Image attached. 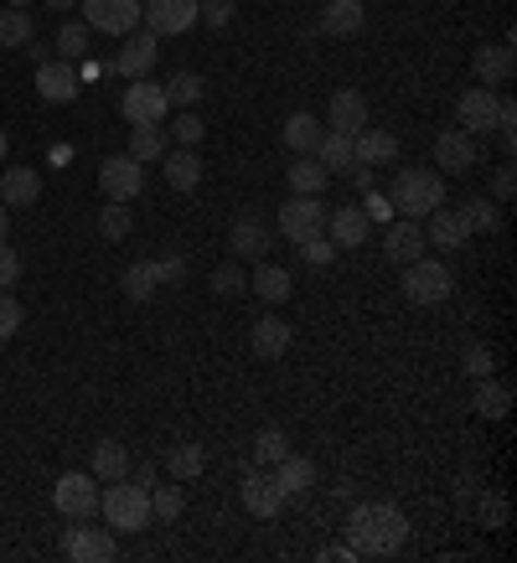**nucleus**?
I'll return each instance as SVG.
<instances>
[{
  "label": "nucleus",
  "instance_id": "17",
  "mask_svg": "<svg viewBox=\"0 0 517 563\" xmlns=\"http://www.w3.org/2000/svg\"><path fill=\"white\" fill-rule=\"evenodd\" d=\"M326 124H332L337 135H358V130H368V98H362L358 88H337L332 104H326Z\"/></svg>",
  "mask_w": 517,
  "mask_h": 563
},
{
  "label": "nucleus",
  "instance_id": "28",
  "mask_svg": "<svg viewBox=\"0 0 517 563\" xmlns=\"http://www.w3.org/2000/svg\"><path fill=\"white\" fill-rule=\"evenodd\" d=\"M481 419H507L513 414V388L502 378H477V398H471Z\"/></svg>",
  "mask_w": 517,
  "mask_h": 563
},
{
  "label": "nucleus",
  "instance_id": "38",
  "mask_svg": "<svg viewBox=\"0 0 517 563\" xmlns=\"http://www.w3.org/2000/svg\"><path fill=\"white\" fill-rule=\"evenodd\" d=\"M166 470H171L177 481H192V476H202V470H207V450H202V445H177L171 455H166Z\"/></svg>",
  "mask_w": 517,
  "mask_h": 563
},
{
  "label": "nucleus",
  "instance_id": "52",
  "mask_svg": "<svg viewBox=\"0 0 517 563\" xmlns=\"http://www.w3.org/2000/svg\"><path fill=\"white\" fill-rule=\"evenodd\" d=\"M171 135H177L181 145H192V151H197V145H202V119L197 115H181L177 124H171Z\"/></svg>",
  "mask_w": 517,
  "mask_h": 563
},
{
  "label": "nucleus",
  "instance_id": "13",
  "mask_svg": "<svg viewBox=\"0 0 517 563\" xmlns=\"http://www.w3.org/2000/svg\"><path fill=\"white\" fill-rule=\"evenodd\" d=\"M456 119L466 135H486V130H497V88H486V83H477V88H466L456 104Z\"/></svg>",
  "mask_w": 517,
  "mask_h": 563
},
{
  "label": "nucleus",
  "instance_id": "58",
  "mask_svg": "<svg viewBox=\"0 0 517 563\" xmlns=\"http://www.w3.org/2000/svg\"><path fill=\"white\" fill-rule=\"evenodd\" d=\"M11 233V213H5V202H0V238Z\"/></svg>",
  "mask_w": 517,
  "mask_h": 563
},
{
  "label": "nucleus",
  "instance_id": "23",
  "mask_svg": "<svg viewBox=\"0 0 517 563\" xmlns=\"http://www.w3.org/2000/svg\"><path fill=\"white\" fill-rule=\"evenodd\" d=\"M249 290H254L258 300H269V306H285V300L296 295V279H290V269H279V264H269V259H258Z\"/></svg>",
  "mask_w": 517,
  "mask_h": 563
},
{
  "label": "nucleus",
  "instance_id": "35",
  "mask_svg": "<svg viewBox=\"0 0 517 563\" xmlns=\"http://www.w3.org/2000/svg\"><path fill=\"white\" fill-rule=\"evenodd\" d=\"M130 156L140 160V166H151L160 156H166V124H130Z\"/></svg>",
  "mask_w": 517,
  "mask_h": 563
},
{
  "label": "nucleus",
  "instance_id": "25",
  "mask_svg": "<svg viewBox=\"0 0 517 563\" xmlns=\"http://www.w3.org/2000/svg\"><path fill=\"white\" fill-rule=\"evenodd\" d=\"M326 223H332V243H337V249H362L368 233H373V223H368L362 207H337Z\"/></svg>",
  "mask_w": 517,
  "mask_h": 563
},
{
  "label": "nucleus",
  "instance_id": "7",
  "mask_svg": "<svg viewBox=\"0 0 517 563\" xmlns=\"http://www.w3.org/2000/svg\"><path fill=\"white\" fill-rule=\"evenodd\" d=\"M145 5V32H156V37H181V32H192L197 26V11L202 0H140Z\"/></svg>",
  "mask_w": 517,
  "mask_h": 563
},
{
  "label": "nucleus",
  "instance_id": "34",
  "mask_svg": "<svg viewBox=\"0 0 517 563\" xmlns=\"http://www.w3.org/2000/svg\"><path fill=\"white\" fill-rule=\"evenodd\" d=\"M32 41H37V21H32V11L5 5V11H0V47H32Z\"/></svg>",
  "mask_w": 517,
  "mask_h": 563
},
{
  "label": "nucleus",
  "instance_id": "46",
  "mask_svg": "<svg viewBox=\"0 0 517 563\" xmlns=\"http://www.w3.org/2000/svg\"><path fill=\"white\" fill-rule=\"evenodd\" d=\"M460 217L471 223V233H492V228H497V207H492L486 196H471V202L460 207Z\"/></svg>",
  "mask_w": 517,
  "mask_h": 563
},
{
  "label": "nucleus",
  "instance_id": "32",
  "mask_svg": "<svg viewBox=\"0 0 517 563\" xmlns=\"http://www.w3.org/2000/svg\"><path fill=\"white\" fill-rule=\"evenodd\" d=\"M254 351L264 357V362H279L285 351H290V326L279 321V315H264L254 326Z\"/></svg>",
  "mask_w": 517,
  "mask_h": 563
},
{
  "label": "nucleus",
  "instance_id": "27",
  "mask_svg": "<svg viewBox=\"0 0 517 563\" xmlns=\"http://www.w3.org/2000/svg\"><path fill=\"white\" fill-rule=\"evenodd\" d=\"M228 243H233V259H264L269 253V228L258 223V217H239L233 223V233H228Z\"/></svg>",
  "mask_w": 517,
  "mask_h": 563
},
{
  "label": "nucleus",
  "instance_id": "8",
  "mask_svg": "<svg viewBox=\"0 0 517 563\" xmlns=\"http://www.w3.org/2000/svg\"><path fill=\"white\" fill-rule=\"evenodd\" d=\"M115 553H120V543H115V532H104V527L73 523L62 532V559H73V563H109Z\"/></svg>",
  "mask_w": 517,
  "mask_h": 563
},
{
  "label": "nucleus",
  "instance_id": "2",
  "mask_svg": "<svg viewBox=\"0 0 517 563\" xmlns=\"http://www.w3.org/2000/svg\"><path fill=\"white\" fill-rule=\"evenodd\" d=\"M388 207L404 217H430L435 207H445V181L430 166H404L388 187Z\"/></svg>",
  "mask_w": 517,
  "mask_h": 563
},
{
  "label": "nucleus",
  "instance_id": "15",
  "mask_svg": "<svg viewBox=\"0 0 517 563\" xmlns=\"http://www.w3.org/2000/svg\"><path fill=\"white\" fill-rule=\"evenodd\" d=\"M362 26H368L362 0H326V5H321V37L347 41V37H358Z\"/></svg>",
  "mask_w": 517,
  "mask_h": 563
},
{
  "label": "nucleus",
  "instance_id": "9",
  "mask_svg": "<svg viewBox=\"0 0 517 563\" xmlns=\"http://www.w3.org/2000/svg\"><path fill=\"white\" fill-rule=\"evenodd\" d=\"M99 187L109 202H135L140 187H145V171H140V160L124 151V156H104L99 160Z\"/></svg>",
  "mask_w": 517,
  "mask_h": 563
},
{
  "label": "nucleus",
  "instance_id": "30",
  "mask_svg": "<svg viewBox=\"0 0 517 563\" xmlns=\"http://www.w3.org/2000/svg\"><path fill=\"white\" fill-rule=\"evenodd\" d=\"M275 481L285 486V491H290V502H296V496H305V491L316 486V466H311L305 455H279V460H275Z\"/></svg>",
  "mask_w": 517,
  "mask_h": 563
},
{
  "label": "nucleus",
  "instance_id": "22",
  "mask_svg": "<svg viewBox=\"0 0 517 563\" xmlns=\"http://www.w3.org/2000/svg\"><path fill=\"white\" fill-rule=\"evenodd\" d=\"M160 171H166V181L177 187V192H197L202 187V160L192 145H181V151H166L160 156Z\"/></svg>",
  "mask_w": 517,
  "mask_h": 563
},
{
  "label": "nucleus",
  "instance_id": "33",
  "mask_svg": "<svg viewBox=\"0 0 517 563\" xmlns=\"http://www.w3.org/2000/svg\"><path fill=\"white\" fill-rule=\"evenodd\" d=\"M120 290L135 300V306H145V300H156L160 290V274H156V259H140V264H130L120 279Z\"/></svg>",
  "mask_w": 517,
  "mask_h": 563
},
{
  "label": "nucleus",
  "instance_id": "53",
  "mask_svg": "<svg viewBox=\"0 0 517 563\" xmlns=\"http://www.w3.org/2000/svg\"><path fill=\"white\" fill-rule=\"evenodd\" d=\"M477 517L486 527H502V523H507V502H502V496H486V502L477 506Z\"/></svg>",
  "mask_w": 517,
  "mask_h": 563
},
{
  "label": "nucleus",
  "instance_id": "61",
  "mask_svg": "<svg viewBox=\"0 0 517 563\" xmlns=\"http://www.w3.org/2000/svg\"><path fill=\"white\" fill-rule=\"evenodd\" d=\"M5 5H21V11H26V5H32V0H5Z\"/></svg>",
  "mask_w": 517,
  "mask_h": 563
},
{
  "label": "nucleus",
  "instance_id": "45",
  "mask_svg": "<svg viewBox=\"0 0 517 563\" xmlns=\"http://www.w3.org/2000/svg\"><path fill=\"white\" fill-rule=\"evenodd\" d=\"M460 368L471 372V378H492V372H497V357H492L486 342H471V347L460 351Z\"/></svg>",
  "mask_w": 517,
  "mask_h": 563
},
{
  "label": "nucleus",
  "instance_id": "37",
  "mask_svg": "<svg viewBox=\"0 0 517 563\" xmlns=\"http://www.w3.org/2000/svg\"><path fill=\"white\" fill-rule=\"evenodd\" d=\"M94 476H99V481H124V476H130V450H124L120 440H104V445L94 450Z\"/></svg>",
  "mask_w": 517,
  "mask_h": 563
},
{
  "label": "nucleus",
  "instance_id": "18",
  "mask_svg": "<svg viewBox=\"0 0 517 563\" xmlns=\"http://www.w3.org/2000/svg\"><path fill=\"white\" fill-rule=\"evenodd\" d=\"M79 68H73V62H41L37 68V94L47 98V104H73V98H79Z\"/></svg>",
  "mask_w": 517,
  "mask_h": 563
},
{
  "label": "nucleus",
  "instance_id": "41",
  "mask_svg": "<svg viewBox=\"0 0 517 563\" xmlns=\"http://www.w3.org/2000/svg\"><path fill=\"white\" fill-rule=\"evenodd\" d=\"M213 290H218L223 300H233V295L249 290V274L239 269V259H223L218 269H213Z\"/></svg>",
  "mask_w": 517,
  "mask_h": 563
},
{
  "label": "nucleus",
  "instance_id": "44",
  "mask_svg": "<svg viewBox=\"0 0 517 563\" xmlns=\"http://www.w3.org/2000/svg\"><path fill=\"white\" fill-rule=\"evenodd\" d=\"M160 88H166V104H181V109H192V104L202 98V79H197V73H177V79L160 83Z\"/></svg>",
  "mask_w": 517,
  "mask_h": 563
},
{
  "label": "nucleus",
  "instance_id": "54",
  "mask_svg": "<svg viewBox=\"0 0 517 563\" xmlns=\"http://www.w3.org/2000/svg\"><path fill=\"white\" fill-rule=\"evenodd\" d=\"M513 192H517V176H513V166H502L497 181H492V196H497V202H513Z\"/></svg>",
  "mask_w": 517,
  "mask_h": 563
},
{
  "label": "nucleus",
  "instance_id": "12",
  "mask_svg": "<svg viewBox=\"0 0 517 563\" xmlns=\"http://www.w3.org/2000/svg\"><path fill=\"white\" fill-rule=\"evenodd\" d=\"M321 223H326V207H321V196H290V202L279 207V233L290 238V243H305V238H316Z\"/></svg>",
  "mask_w": 517,
  "mask_h": 563
},
{
  "label": "nucleus",
  "instance_id": "4",
  "mask_svg": "<svg viewBox=\"0 0 517 563\" xmlns=\"http://www.w3.org/2000/svg\"><path fill=\"white\" fill-rule=\"evenodd\" d=\"M450 290H456V274L445 269L440 259L404 264V300L409 306H440V300H450Z\"/></svg>",
  "mask_w": 517,
  "mask_h": 563
},
{
  "label": "nucleus",
  "instance_id": "6",
  "mask_svg": "<svg viewBox=\"0 0 517 563\" xmlns=\"http://www.w3.org/2000/svg\"><path fill=\"white\" fill-rule=\"evenodd\" d=\"M52 506H58L68 523H88V517L99 512V486H94V476H83V470L58 476V486H52Z\"/></svg>",
  "mask_w": 517,
  "mask_h": 563
},
{
  "label": "nucleus",
  "instance_id": "10",
  "mask_svg": "<svg viewBox=\"0 0 517 563\" xmlns=\"http://www.w3.org/2000/svg\"><path fill=\"white\" fill-rule=\"evenodd\" d=\"M239 496H243V506H249L254 517H279V512L290 506V491L275 481V470H249Z\"/></svg>",
  "mask_w": 517,
  "mask_h": 563
},
{
  "label": "nucleus",
  "instance_id": "24",
  "mask_svg": "<svg viewBox=\"0 0 517 563\" xmlns=\"http://www.w3.org/2000/svg\"><path fill=\"white\" fill-rule=\"evenodd\" d=\"M352 156H358V166H394L398 140L388 130H358L352 135Z\"/></svg>",
  "mask_w": 517,
  "mask_h": 563
},
{
  "label": "nucleus",
  "instance_id": "47",
  "mask_svg": "<svg viewBox=\"0 0 517 563\" xmlns=\"http://www.w3.org/2000/svg\"><path fill=\"white\" fill-rule=\"evenodd\" d=\"M300 259H305V264H311V269H326V264H332V259H337V243H332V238H305V243H300Z\"/></svg>",
  "mask_w": 517,
  "mask_h": 563
},
{
  "label": "nucleus",
  "instance_id": "21",
  "mask_svg": "<svg viewBox=\"0 0 517 563\" xmlns=\"http://www.w3.org/2000/svg\"><path fill=\"white\" fill-rule=\"evenodd\" d=\"M383 253L394 259L398 269H404V264H414V259H424V233H419L414 217H404V223H394V228H388V238H383Z\"/></svg>",
  "mask_w": 517,
  "mask_h": 563
},
{
  "label": "nucleus",
  "instance_id": "56",
  "mask_svg": "<svg viewBox=\"0 0 517 563\" xmlns=\"http://www.w3.org/2000/svg\"><path fill=\"white\" fill-rule=\"evenodd\" d=\"M130 481L151 491V486H156V466H135V470H130Z\"/></svg>",
  "mask_w": 517,
  "mask_h": 563
},
{
  "label": "nucleus",
  "instance_id": "57",
  "mask_svg": "<svg viewBox=\"0 0 517 563\" xmlns=\"http://www.w3.org/2000/svg\"><path fill=\"white\" fill-rule=\"evenodd\" d=\"M321 559H332V563H347V559H358V553H352V543H337V548H326Z\"/></svg>",
  "mask_w": 517,
  "mask_h": 563
},
{
  "label": "nucleus",
  "instance_id": "60",
  "mask_svg": "<svg viewBox=\"0 0 517 563\" xmlns=\"http://www.w3.org/2000/svg\"><path fill=\"white\" fill-rule=\"evenodd\" d=\"M5 151H11V140H5V130H0V160H5Z\"/></svg>",
  "mask_w": 517,
  "mask_h": 563
},
{
  "label": "nucleus",
  "instance_id": "11",
  "mask_svg": "<svg viewBox=\"0 0 517 563\" xmlns=\"http://www.w3.org/2000/svg\"><path fill=\"white\" fill-rule=\"evenodd\" d=\"M166 88L160 83H151V79H135L130 88H124V98H120V115L130 119V124H160L166 119Z\"/></svg>",
  "mask_w": 517,
  "mask_h": 563
},
{
  "label": "nucleus",
  "instance_id": "5",
  "mask_svg": "<svg viewBox=\"0 0 517 563\" xmlns=\"http://www.w3.org/2000/svg\"><path fill=\"white\" fill-rule=\"evenodd\" d=\"M83 5V26L88 32H104V37H130L145 16L140 0H79Z\"/></svg>",
  "mask_w": 517,
  "mask_h": 563
},
{
  "label": "nucleus",
  "instance_id": "51",
  "mask_svg": "<svg viewBox=\"0 0 517 563\" xmlns=\"http://www.w3.org/2000/svg\"><path fill=\"white\" fill-rule=\"evenodd\" d=\"M156 274H160V285H181V279H187V259H181V253H166V259H156Z\"/></svg>",
  "mask_w": 517,
  "mask_h": 563
},
{
  "label": "nucleus",
  "instance_id": "55",
  "mask_svg": "<svg viewBox=\"0 0 517 563\" xmlns=\"http://www.w3.org/2000/svg\"><path fill=\"white\" fill-rule=\"evenodd\" d=\"M362 213H368V223H388L394 207H388V196H368V207H362Z\"/></svg>",
  "mask_w": 517,
  "mask_h": 563
},
{
  "label": "nucleus",
  "instance_id": "59",
  "mask_svg": "<svg viewBox=\"0 0 517 563\" xmlns=\"http://www.w3.org/2000/svg\"><path fill=\"white\" fill-rule=\"evenodd\" d=\"M47 5H52V11H73L79 0H47Z\"/></svg>",
  "mask_w": 517,
  "mask_h": 563
},
{
  "label": "nucleus",
  "instance_id": "48",
  "mask_svg": "<svg viewBox=\"0 0 517 563\" xmlns=\"http://www.w3.org/2000/svg\"><path fill=\"white\" fill-rule=\"evenodd\" d=\"M21 321H26V311H21V300L16 295H5L0 290V342H11L21 331Z\"/></svg>",
  "mask_w": 517,
  "mask_h": 563
},
{
  "label": "nucleus",
  "instance_id": "1",
  "mask_svg": "<svg viewBox=\"0 0 517 563\" xmlns=\"http://www.w3.org/2000/svg\"><path fill=\"white\" fill-rule=\"evenodd\" d=\"M347 543H352L358 559H394L398 548L409 543V523L388 502H362L347 517Z\"/></svg>",
  "mask_w": 517,
  "mask_h": 563
},
{
  "label": "nucleus",
  "instance_id": "14",
  "mask_svg": "<svg viewBox=\"0 0 517 563\" xmlns=\"http://www.w3.org/2000/svg\"><path fill=\"white\" fill-rule=\"evenodd\" d=\"M156 58H160V41H156V32H130V41H124L120 52H115V73L120 79H151V68H156Z\"/></svg>",
  "mask_w": 517,
  "mask_h": 563
},
{
  "label": "nucleus",
  "instance_id": "40",
  "mask_svg": "<svg viewBox=\"0 0 517 563\" xmlns=\"http://www.w3.org/2000/svg\"><path fill=\"white\" fill-rule=\"evenodd\" d=\"M130 228H135V217H130V207H124V202H109V207L99 213V238H109V243L130 238Z\"/></svg>",
  "mask_w": 517,
  "mask_h": 563
},
{
  "label": "nucleus",
  "instance_id": "19",
  "mask_svg": "<svg viewBox=\"0 0 517 563\" xmlns=\"http://www.w3.org/2000/svg\"><path fill=\"white\" fill-rule=\"evenodd\" d=\"M435 166H445V171H471L477 166V135H466V130H445V135L435 140Z\"/></svg>",
  "mask_w": 517,
  "mask_h": 563
},
{
  "label": "nucleus",
  "instance_id": "3",
  "mask_svg": "<svg viewBox=\"0 0 517 563\" xmlns=\"http://www.w3.org/2000/svg\"><path fill=\"white\" fill-rule=\"evenodd\" d=\"M99 512L109 517L115 532H145V527H151V491L135 486L130 476H124V481H109L99 491Z\"/></svg>",
  "mask_w": 517,
  "mask_h": 563
},
{
  "label": "nucleus",
  "instance_id": "43",
  "mask_svg": "<svg viewBox=\"0 0 517 563\" xmlns=\"http://www.w3.org/2000/svg\"><path fill=\"white\" fill-rule=\"evenodd\" d=\"M83 52H88V26H83V21H68V26L58 32V58L62 62H79Z\"/></svg>",
  "mask_w": 517,
  "mask_h": 563
},
{
  "label": "nucleus",
  "instance_id": "39",
  "mask_svg": "<svg viewBox=\"0 0 517 563\" xmlns=\"http://www.w3.org/2000/svg\"><path fill=\"white\" fill-rule=\"evenodd\" d=\"M181 512H187L181 486H151V517H160V523H177Z\"/></svg>",
  "mask_w": 517,
  "mask_h": 563
},
{
  "label": "nucleus",
  "instance_id": "16",
  "mask_svg": "<svg viewBox=\"0 0 517 563\" xmlns=\"http://www.w3.org/2000/svg\"><path fill=\"white\" fill-rule=\"evenodd\" d=\"M471 68H477V79L486 83V88H497V83H513V68H517L513 37H507V41H486V47H477V58H471Z\"/></svg>",
  "mask_w": 517,
  "mask_h": 563
},
{
  "label": "nucleus",
  "instance_id": "36",
  "mask_svg": "<svg viewBox=\"0 0 517 563\" xmlns=\"http://www.w3.org/2000/svg\"><path fill=\"white\" fill-rule=\"evenodd\" d=\"M316 160L326 166V171H352L358 166V156H352V135H337V130H326L316 145Z\"/></svg>",
  "mask_w": 517,
  "mask_h": 563
},
{
  "label": "nucleus",
  "instance_id": "50",
  "mask_svg": "<svg viewBox=\"0 0 517 563\" xmlns=\"http://www.w3.org/2000/svg\"><path fill=\"white\" fill-rule=\"evenodd\" d=\"M197 21H207V26H228V21H233V0H202Z\"/></svg>",
  "mask_w": 517,
  "mask_h": 563
},
{
  "label": "nucleus",
  "instance_id": "42",
  "mask_svg": "<svg viewBox=\"0 0 517 563\" xmlns=\"http://www.w3.org/2000/svg\"><path fill=\"white\" fill-rule=\"evenodd\" d=\"M279 455H290V434H285V429H258L254 460H258V466H275Z\"/></svg>",
  "mask_w": 517,
  "mask_h": 563
},
{
  "label": "nucleus",
  "instance_id": "49",
  "mask_svg": "<svg viewBox=\"0 0 517 563\" xmlns=\"http://www.w3.org/2000/svg\"><path fill=\"white\" fill-rule=\"evenodd\" d=\"M16 279H21V253L5 249V238H0V290H11Z\"/></svg>",
  "mask_w": 517,
  "mask_h": 563
},
{
  "label": "nucleus",
  "instance_id": "29",
  "mask_svg": "<svg viewBox=\"0 0 517 563\" xmlns=\"http://www.w3.org/2000/svg\"><path fill=\"white\" fill-rule=\"evenodd\" d=\"M279 135H285V145H290L296 156H316V145H321V135H326V130H321L316 115H305V109H300V115L285 119V130H279Z\"/></svg>",
  "mask_w": 517,
  "mask_h": 563
},
{
  "label": "nucleus",
  "instance_id": "20",
  "mask_svg": "<svg viewBox=\"0 0 517 563\" xmlns=\"http://www.w3.org/2000/svg\"><path fill=\"white\" fill-rule=\"evenodd\" d=\"M466 238H471V223L460 217V207H435V213H430L424 243H435V249H466Z\"/></svg>",
  "mask_w": 517,
  "mask_h": 563
},
{
  "label": "nucleus",
  "instance_id": "31",
  "mask_svg": "<svg viewBox=\"0 0 517 563\" xmlns=\"http://www.w3.org/2000/svg\"><path fill=\"white\" fill-rule=\"evenodd\" d=\"M285 181H290V192L296 196H321L326 192V181H332V171H326L316 156H296V166L285 171Z\"/></svg>",
  "mask_w": 517,
  "mask_h": 563
},
{
  "label": "nucleus",
  "instance_id": "26",
  "mask_svg": "<svg viewBox=\"0 0 517 563\" xmlns=\"http://www.w3.org/2000/svg\"><path fill=\"white\" fill-rule=\"evenodd\" d=\"M41 196V176L32 166H11V171L0 176V202L5 207H32Z\"/></svg>",
  "mask_w": 517,
  "mask_h": 563
}]
</instances>
